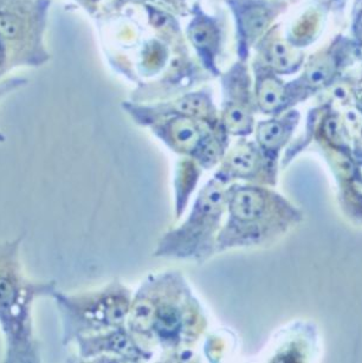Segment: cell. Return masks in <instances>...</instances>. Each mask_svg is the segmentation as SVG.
<instances>
[{"instance_id": "obj_18", "label": "cell", "mask_w": 362, "mask_h": 363, "mask_svg": "<svg viewBox=\"0 0 362 363\" xmlns=\"http://www.w3.org/2000/svg\"><path fill=\"white\" fill-rule=\"evenodd\" d=\"M0 52H1V50H0Z\"/></svg>"}, {"instance_id": "obj_3", "label": "cell", "mask_w": 362, "mask_h": 363, "mask_svg": "<svg viewBox=\"0 0 362 363\" xmlns=\"http://www.w3.org/2000/svg\"><path fill=\"white\" fill-rule=\"evenodd\" d=\"M226 189L219 180L207 182L195 199L191 213L177 228L160 239L154 257L204 263L216 253V237L226 210Z\"/></svg>"}, {"instance_id": "obj_13", "label": "cell", "mask_w": 362, "mask_h": 363, "mask_svg": "<svg viewBox=\"0 0 362 363\" xmlns=\"http://www.w3.org/2000/svg\"><path fill=\"white\" fill-rule=\"evenodd\" d=\"M191 40L200 49L212 47L216 43V30L211 24L198 23L191 30Z\"/></svg>"}, {"instance_id": "obj_6", "label": "cell", "mask_w": 362, "mask_h": 363, "mask_svg": "<svg viewBox=\"0 0 362 363\" xmlns=\"http://www.w3.org/2000/svg\"><path fill=\"white\" fill-rule=\"evenodd\" d=\"M82 359L114 355L128 362H141L152 357V352L142 347L126 325L102 334L81 336L75 340Z\"/></svg>"}, {"instance_id": "obj_11", "label": "cell", "mask_w": 362, "mask_h": 363, "mask_svg": "<svg viewBox=\"0 0 362 363\" xmlns=\"http://www.w3.org/2000/svg\"><path fill=\"white\" fill-rule=\"evenodd\" d=\"M268 26V15L260 8L248 9L241 18V26L248 37L258 36Z\"/></svg>"}, {"instance_id": "obj_5", "label": "cell", "mask_w": 362, "mask_h": 363, "mask_svg": "<svg viewBox=\"0 0 362 363\" xmlns=\"http://www.w3.org/2000/svg\"><path fill=\"white\" fill-rule=\"evenodd\" d=\"M225 194L227 220L216 237V253L258 242L269 205V193L256 186L234 184Z\"/></svg>"}, {"instance_id": "obj_8", "label": "cell", "mask_w": 362, "mask_h": 363, "mask_svg": "<svg viewBox=\"0 0 362 363\" xmlns=\"http://www.w3.org/2000/svg\"><path fill=\"white\" fill-rule=\"evenodd\" d=\"M173 146L181 153L190 154L193 159L209 136H202L195 123L188 118H177L170 125Z\"/></svg>"}, {"instance_id": "obj_15", "label": "cell", "mask_w": 362, "mask_h": 363, "mask_svg": "<svg viewBox=\"0 0 362 363\" xmlns=\"http://www.w3.org/2000/svg\"><path fill=\"white\" fill-rule=\"evenodd\" d=\"M282 91L276 83L266 82L263 84L259 91V102L265 111H271L280 104Z\"/></svg>"}, {"instance_id": "obj_16", "label": "cell", "mask_w": 362, "mask_h": 363, "mask_svg": "<svg viewBox=\"0 0 362 363\" xmlns=\"http://www.w3.org/2000/svg\"><path fill=\"white\" fill-rule=\"evenodd\" d=\"M271 56L275 67L278 69H287L290 65V55L287 48L283 43H275L271 49Z\"/></svg>"}, {"instance_id": "obj_4", "label": "cell", "mask_w": 362, "mask_h": 363, "mask_svg": "<svg viewBox=\"0 0 362 363\" xmlns=\"http://www.w3.org/2000/svg\"><path fill=\"white\" fill-rule=\"evenodd\" d=\"M63 320V343L69 345L81 336L102 334L126 325L131 295L124 285L115 281L99 291L67 296L56 291Z\"/></svg>"}, {"instance_id": "obj_14", "label": "cell", "mask_w": 362, "mask_h": 363, "mask_svg": "<svg viewBox=\"0 0 362 363\" xmlns=\"http://www.w3.org/2000/svg\"><path fill=\"white\" fill-rule=\"evenodd\" d=\"M23 33V22L17 16L0 13V36L6 40H16Z\"/></svg>"}, {"instance_id": "obj_17", "label": "cell", "mask_w": 362, "mask_h": 363, "mask_svg": "<svg viewBox=\"0 0 362 363\" xmlns=\"http://www.w3.org/2000/svg\"><path fill=\"white\" fill-rule=\"evenodd\" d=\"M328 77H329V69L323 67V65L312 69L308 74L309 82L314 84V86L322 84V83L326 82Z\"/></svg>"}, {"instance_id": "obj_1", "label": "cell", "mask_w": 362, "mask_h": 363, "mask_svg": "<svg viewBox=\"0 0 362 363\" xmlns=\"http://www.w3.org/2000/svg\"><path fill=\"white\" fill-rule=\"evenodd\" d=\"M21 239L0 242V329L6 341L9 363L39 362V348L33 336L32 306L39 297H53L56 283L28 281L21 272Z\"/></svg>"}, {"instance_id": "obj_2", "label": "cell", "mask_w": 362, "mask_h": 363, "mask_svg": "<svg viewBox=\"0 0 362 363\" xmlns=\"http://www.w3.org/2000/svg\"><path fill=\"white\" fill-rule=\"evenodd\" d=\"M141 288L152 304L150 340L161 348L177 350L202 334V309L179 272L149 276Z\"/></svg>"}, {"instance_id": "obj_7", "label": "cell", "mask_w": 362, "mask_h": 363, "mask_svg": "<svg viewBox=\"0 0 362 363\" xmlns=\"http://www.w3.org/2000/svg\"><path fill=\"white\" fill-rule=\"evenodd\" d=\"M258 155L250 145L237 146L227 155L214 179L224 185L237 179L253 180L258 171Z\"/></svg>"}, {"instance_id": "obj_12", "label": "cell", "mask_w": 362, "mask_h": 363, "mask_svg": "<svg viewBox=\"0 0 362 363\" xmlns=\"http://www.w3.org/2000/svg\"><path fill=\"white\" fill-rule=\"evenodd\" d=\"M283 127L277 121L264 122L259 125L258 141L264 148L271 150L278 146L280 140L283 138Z\"/></svg>"}, {"instance_id": "obj_10", "label": "cell", "mask_w": 362, "mask_h": 363, "mask_svg": "<svg viewBox=\"0 0 362 363\" xmlns=\"http://www.w3.org/2000/svg\"><path fill=\"white\" fill-rule=\"evenodd\" d=\"M174 109L185 118H205L209 114V104L206 97L193 94L177 101Z\"/></svg>"}, {"instance_id": "obj_9", "label": "cell", "mask_w": 362, "mask_h": 363, "mask_svg": "<svg viewBox=\"0 0 362 363\" xmlns=\"http://www.w3.org/2000/svg\"><path fill=\"white\" fill-rule=\"evenodd\" d=\"M200 175H202V172L199 171L198 166L193 161L185 160L179 164L177 175H175L177 218H180L181 214L184 213L190 196L194 191Z\"/></svg>"}]
</instances>
